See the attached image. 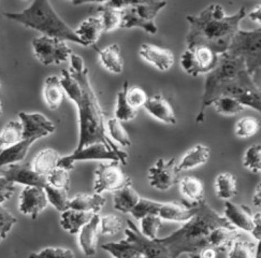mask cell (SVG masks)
<instances>
[{"label":"cell","instance_id":"obj_1","mask_svg":"<svg viewBox=\"0 0 261 258\" xmlns=\"http://www.w3.org/2000/svg\"><path fill=\"white\" fill-rule=\"evenodd\" d=\"M127 224L125 239L102 245V249L110 255L117 258H176L183 254L193 255L205 246H210L208 236L215 227L231 225L224 215L213 210L205 200L198 204L195 214L179 229L165 238L148 239L132 220H127Z\"/></svg>","mask_w":261,"mask_h":258},{"label":"cell","instance_id":"obj_2","mask_svg":"<svg viewBox=\"0 0 261 258\" xmlns=\"http://www.w3.org/2000/svg\"><path fill=\"white\" fill-rule=\"evenodd\" d=\"M60 81L66 95L74 102L77 109L80 133L76 148H82L95 142H101L118 155L120 164L126 165L128 154L120 150V146L108 135L105 114L90 83L88 69L81 56L72 53L70 56L69 70L62 71Z\"/></svg>","mask_w":261,"mask_h":258},{"label":"cell","instance_id":"obj_3","mask_svg":"<svg viewBox=\"0 0 261 258\" xmlns=\"http://www.w3.org/2000/svg\"><path fill=\"white\" fill-rule=\"evenodd\" d=\"M219 96L233 97L245 108H252L260 112L261 93L241 57L230 55L227 52L220 54L217 66L206 74L204 88L196 123L204 121L206 109L212 106Z\"/></svg>","mask_w":261,"mask_h":258},{"label":"cell","instance_id":"obj_4","mask_svg":"<svg viewBox=\"0 0 261 258\" xmlns=\"http://www.w3.org/2000/svg\"><path fill=\"white\" fill-rule=\"evenodd\" d=\"M246 16V9L241 8L233 15H227L224 8L212 4L197 15H187L188 33L186 46L203 45L218 54L227 52L240 23Z\"/></svg>","mask_w":261,"mask_h":258},{"label":"cell","instance_id":"obj_5","mask_svg":"<svg viewBox=\"0 0 261 258\" xmlns=\"http://www.w3.org/2000/svg\"><path fill=\"white\" fill-rule=\"evenodd\" d=\"M4 15L10 21L32 28L42 35L83 45L73 29L56 13L49 0H33L23 11L5 12Z\"/></svg>","mask_w":261,"mask_h":258},{"label":"cell","instance_id":"obj_6","mask_svg":"<svg viewBox=\"0 0 261 258\" xmlns=\"http://www.w3.org/2000/svg\"><path fill=\"white\" fill-rule=\"evenodd\" d=\"M261 28L254 31L239 29L233 36L227 53L241 57L244 61L248 72L253 76L261 65Z\"/></svg>","mask_w":261,"mask_h":258},{"label":"cell","instance_id":"obj_7","mask_svg":"<svg viewBox=\"0 0 261 258\" xmlns=\"http://www.w3.org/2000/svg\"><path fill=\"white\" fill-rule=\"evenodd\" d=\"M166 6V0H148L143 4L122 9L120 28H140L150 35H155L158 32L155 18Z\"/></svg>","mask_w":261,"mask_h":258},{"label":"cell","instance_id":"obj_8","mask_svg":"<svg viewBox=\"0 0 261 258\" xmlns=\"http://www.w3.org/2000/svg\"><path fill=\"white\" fill-rule=\"evenodd\" d=\"M220 54L203 45L186 47L180 56V67L192 76L207 74L217 66Z\"/></svg>","mask_w":261,"mask_h":258},{"label":"cell","instance_id":"obj_9","mask_svg":"<svg viewBox=\"0 0 261 258\" xmlns=\"http://www.w3.org/2000/svg\"><path fill=\"white\" fill-rule=\"evenodd\" d=\"M66 42L62 39L45 35L35 38L32 42L34 56L44 66L66 63L72 55L71 47Z\"/></svg>","mask_w":261,"mask_h":258},{"label":"cell","instance_id":"obj_10","mask_svg":"<svg viewBox=\"0 0 261 258\" xmlns=\"http://www.w3.org/2000/svg\"><path fill=\"white\" fill-rule=\"evenodd\" d=\"M130 180L132 178L125 173L120 162L109 161L106 164H99L95 170L94 192L97 194L114 193Z\"/></svg>","mask_w":261,"mask_h":258},{"label":"cell","instance_id":"obj_11","mask_svg":"<svg viewBox=\"0 0 261 258\" xmlns=\"http://www.w3.org/2000/svg\"><path fill=\"white\" fill-rule=\"evenodd\" d=\"M83 161H119L118 155L101 143L95 142L83 146L82 148H75V151L67 156H62L58 161V166L67 170H72L74 163Z\"/></svg>","mask_w":261,"mask_h":258},{"label":"cell","instance_id":"obj_12","mask_svg":"<svg viewBox=\"0 0 261 258\" xmlns=\"http://www.w3.org/2000/svg\"><path fill=\"white\" fill-rule=\"evenodd\" d=\"M179 173L175 157L168 161L159 158L152 167H149L147 180L149 185L155 190L166 192L178 183Z\"/></svg>","mask_w":261,"mask_h":258},{"label":"cell","instance_id":"obj_13","mask_svg":"<svg viewBox=\"0 0 261 258\" xmlns=\"http://www.w3.org/2000/svg\"><path fill=\"white\" fill-rule=\"evenodd\" d=\"M48 200L43 187L25 186L19 195L18 210L24 215H29L33 220L38 218L47 207Z\"/></svg>","mask_w":261,"mask_h":258},{"label":"cell","instance_id":"obj_14","mask_svg":"<svg viewBox=\"0 0 261 258\" xmlns=\"http://www.w3.org/2000/svg\"><path fill=\"white\" fill-rule=\"evenodd\" d=\"M19 121L23 124V138H35L37 140L55 132V125L41 113L21 112Z\"/></svg>","mask_w":261,"mask_h":258},{"label":"cell","instance_id":"obj_15","mask_svg":"<svg viewBox=\"0 0 261 258\" xmlns=\"http://www.w3.org/2000/svg\"><path fill=\"white\" fill-rule=\"evenodd\" d=\"M7 180L14 184H23L25 186H39L43 187L46 185V176L37 173L30 164H11L6 166L3 172Z\"/></svg>","mask_w":261,"mask_h":258},{"label":"cell","instance_id":"obj_16","mask_svg":"<svg viewBox=\"0 0 261 258\" xmlns=\"http://www.w3.org/2000/svg\"><path fill=\"white\" fill-rule=\"evenodd\" d=\"M139 56L159 71H168L174 65V54L168 48L152 43H142L139 48Z\"/></svg>","mask_w":261,"mask_h":258},{"label":"cell","instance_id":"obj_17","mask_svg":"<svg viewBox=\"0 0 261 258\" xmlns=\"http://www.w3.org/2000/svg\"><path fill=\"white\" fill-rule=\"evenodd\" d=\"M143 108L150 116L159 122L167 125H175L177 123L171 104L162 95L157 94L147 97Z\"/></svg>","mask_w":261,"mask_h":258},{"label":"cell","instance_id":"obj_18","mask_svg":"<svg viewBox=\"0 0 261 258\" xmlns=\"http://www.w3.org/2000/svg\"><path fill=\"white\" fill-rule=\"evenodd\" d=\"M224 216L237 229L250 233L253 228V212L245 204H238L231 200L225 201Z\"/></svg>","mask_w":261,"mask_h":258},{"label":"cell","instance_id":"obj_19","mask_svg":"<svg viewBox=\"0 0 261 258\" xmlns=\"http://www.w3.org/2000/svg\"><path fill=\"white\" fill-rule=\"evenodd\" d=\"M198 204L180 203L176 201L160 202L157 215L163 221L185 223L195 214Z\"/></svg>","mask_w":261,"mask_h":258},{"label":"cell","instance_id":"obj_20","mask_svg":"<svg viewBox=\"0 0 261 258\" xmlns=\"http://www.w3.org/2000/svg\"><path fill=\"white\" fill-rule=\"evenodd\" d=\"M99 225L100 215L99 213H94L79 231V245L86 256H94L96 254L98 235L100 234Z\"/></svg>","mask_w":261,"mask_h":258},{"label":"cell","instance_id":"obj_21","mask_svg":"<svg viewBox=\"0 0 261 258\" xmlns=\"http://www.w3.org/2000/svg\"><path fill=\"white\" fill-rule=\"evenodd\" d=\"M211 157V148L202 143L195 144L176 163L178 171H187L205 165Z\"/></svg>","mask_w":261,"mask_h":258},{"label":"cell","instance_id":"obj_22","mask_svg":"<svg viewBox=\"0 0 261 258\" xmlns=\"http://www.w3.org/2000/svg\"><path fill=\"white\" fill-rule=\"evenodd\" d=\"M37 139L35 138H23L16 144L3 148L0 151V167L22 163L26 158L33 143H35Z\"/></svg>","mask_w":261,"mask_h":258},{"label":"cell","instance_id":"obj_23","mask_svg":"<svg viewBox=\"0 0 261 258\" xmlns=\"http://www.w3.org/2000/svg\"><path fill=\"white\" fill-rule=\"evenodd\" d=\"M74 32L84 46L95 44L105 33L101 18L99 16H90L84 19Z\"/></svg>","mask_w":261,"mask_h":258},{"label":"cell","instance_id":"obj_24","mask_svg":"<svg viewBox=\"0 0 261 258\" xmlns=\"http://www.w3.org/2000/svg\"><path fill=\"white\" fill-rule=\"evenodd\" d=\"M99 62L109 72L120 74L124 70V58L122 49L117 43H111L102 49H99Z\"/></svg>","mask_w":261,"mask_h":258},{"label":"cell","instance_id":"obj_25","mask_svg":"<svg viewBox=\"0 0 261 258\" xmlns=\"http://www.w3.org/2000/svg\"><path fill=\"white\" fill-rule=\"evenodd\" d=\"M179 183V193L188 204H198L204 200V184L200 178L187 175Z\"/></svg>","mask_w":261,"mask_h":258},{"label":"cell","instance_id":"obj_26","mask_svg":"<svg viewBox=\"0 0 261 258\" xmlns=\"http://www.w3.org/2000/svg\"><path fill=\"white\" fill-rule=\"evenodd\" d=\"M66 93L60 78L49 75L46 78L43 86V98L49 110H57L62 106Z\"/></svg>","mask_w":261,"mask_h":258},{"label":"cell","instance_id":"obj_27","mask_svg":"<svg viewBox=\"0 0 261 258\" xmlns=\"http://www.w3.org/2000/svg\"><path fill=\"white\" fill-rule=\"evenodd\" d=\"M140 195L133 186L132 180L128 181L123 187L114 192L113 203L115 210L129 214L140 200Z\"/></svg>","mask_w":261,"mask_h":258},{"label":"cell","instance_id":"obj_28","mask_svg":"<svg viewBox=\"0 0 261 258\" xmlns=\"http://www.w3.org/2000/svg\"><path fill=\"white\" fill-rule=\"evenodd\" d=\"M62 157L58 151L52 147H46L44 150L40 151L35 157L33 162L30 163L33 169L41 175L47 176L55 168L58 166L59 158Z\"/></svg>","mask_w":261,"mask_h":258},{"label":"cell","instance_id":"obj_29","mask_svg":"<svg viewBox=\"0 0 261 258\" xmlns=\"http://www.w3.org/2000/svg\"><path fill=\"white\" fill-rule=\"evenodd\" d=\"M94 213L79 211L69 208L66 211L62 212L60 216V226L64 230L71 235H76L81 230V228L90 220Z\"/></svg>","mask_w":261,"mask_h":258},{"label":"cell","instance_id":"obj_30","mask_svg":"<svg viewBox=\"0 0 261 258\" xmlns=\"http://www.w3.org/2000/svg\"><path fill=\"white\" fill-rule=\"evenodd\" d=\"M106 204V198L101 194H77L70 199L69 208L79 211L99 213Z\"/></svg>","mask_w":261,"mask_h":258},{"label":"cell","instance_id":"obj_31","mask_svg":"<svg viewBox=\"0 0 261 258\" xmlns=\"http://www.w3.org/2000/svg\"><path fill=\"white\" fill-rule=\"evenodd\" d=\"M215 192L219 199L231 200L238 193L237 176L230 172H220L215 178Z\"/></svg>","mask_w":261,"mask_h":258},{"label":"cell","instance_id":"obj_32","mask_svg":"<svg viewBox=\"0 0 261 258\" xmlns=\"http://www.w3.org/2000/svg\"><path fill=\"white\" fill-rule=\"evenodd\" d=\"M129 86L128 81H125L123 88L117 93L116 97V106H115V112L114 117H116L120 122H127L132 121L138 115V110L134 109L127 101L126 98V92Z\"/></svg>","mask_w":261,"mask_h":258},{"label":"cell","instance_id":"obj_33","mask_svg":"<svg viewBox=\"0 0 261 258\" xmlns=\"http://www.w3.org/2000/svg\"><path fill=\"white\" fill-rule=\"evenodd\" d=\"M23 139V124L21 121H10L0 131V148L12 146Z\"/></svg>","mask_w":261,"mask_h":258},{"label":"cell","instance_id":"obj_34","mask_svg":"<svg viewBox=\"0 0 261 258\" xmlns=\"http://www.w3.org/2000/svg\"><path fill=\"white\" fill-rule=\"evenodd\" d=\"M241 238V237H240ZM236 239L230 246L227 257L231 258H254L259 257V242Z\"/></svg>","mask_w":261,"mask_h":258},{"label":"cell","instance_id":"obj_35","mask_svg":"<svg viewBox=\"0 0 261 258\" xmlns=\"http://www.w3.org/2000/svg\"><path fill=\"white\" fill-rule=\"evenodd\" d=\"M98 12L99 17L101 18L105 33L114 32L116 29L120 28V24H122V10L102 5L98 8Z\"/></svg>","mask_w":261,"mask_h":258},{"label":"cell","instance_id":"obj_36","mask_svg":"<svg viewBox=\"0 0 261 258\" xmlns=\"http://www.w3.org/2000/svg\"><path fill=\"white\" fill-rule=\"evenodd\" d=\"M215 110L222 115L233 116L242 112L245 107L238 99L230 96H219L213 101Z\"/></svg>","mask_w":261,"mask_h":258},{"label":"cell","instance_id":"obj_37","mask_svg":"<svg viewBox=\"0 0 261 258\" xmlns=\"http://www.w3.org/2000/svg\"><path fill=\"white\" fill-rule=\"evenodd\" d=\"M107 132L109 137L111 138L115 143L122 145L123 147H129L132 145V139L129 137V134L123 126L122 122L118 121L116 117H112L108 120Z\"/></svg>","mask_w":261,"mask_h":258},{"label":"cell","instance_id":"obj_38","mask_svg":"<svg viewBox=\"0 0 261 258\" xmlns=\"http://www.w3.org/2000/svg\"><path fill=\"white\" fill-rule=\"evenodd\" d=\"M44 191L48 202L51 203L57 211L64 212L67 209H69L70 198L68 196V190L53 187L46 183V185L44 186Z\"/></svg>","mask_w":261,"mask_h":258},{"label":"cell","instance_id":"obj_39","mask_svg":"<svg viewBox=\"0 0 261 258\" xmlns=\"http://www.w3.org/2000/svg\"><path fill=\"white\" fill-rule=\"evenodd\" d=\"M260 129V122L254 116H244L237 122L234 133L238 138L247 139L255 136Z\"/></svg>","mask_w":261,"mask_h":258},{"label":"cell","instance_id":"obj_40","mask_svg":"<svg viewBox=\"0 0 261 258\" xmlns=\"http://www.w3.org/2000/svg\"><path fill=\"white\" fill-rule=\"evenodd\" d=\"M243 166L245 169L253 173L261 171V144L255 143L250 145L244 153Z\"/></svg>","mask_w":261,"mask_h":258},{"label":"cell","instance_id":"obj_41","mask_svg":"<svg viewBox=\"0 0 261 258\" xmlns=\"http://www.w3.org/2000/svg\"><path fill=\"white\" fill-rule=\"evenodd\" d=\"M160 202L147 199V198H140V200L129 214H132L136 220H141L146 215H157Z\"/></svg>","mask_w":261,"mask_h":258},{"label":"cell","instance_id":"obj_42","mask_svg":"<svg viewBox=\"0 0 261 258\" xmlns=\"http://www.w3.org/2000/svg\"><path fill=\"white\" fill-rule=\"evenodd\" d=\"M123 227V218L114 214H106L100 216L99 229L103 236H112L117 234Z\"/></svg>","mask_w":261,"mask_h":258},{"label":"cell","instance_id":"obj_43","mask_svg":"<svg viewBox=\"0 0 261 258\" xmlns=\"http://www.w3.org/2000/svg\"><path fill=\"white\" fill-rule=\"evenodd\" d=\"M141 226H140V231L141 234L148 238V239H155L158 237V231L160 227L163 226V220L158 215H146L142 217Z\"/></svg>","mask_w":261,"mask_h":258},{"label":"cell","instance_id":"obj_44","mask_svg":"<svg viewBox=\"0 0 261 258\" xmlns=\"http://www.w3.org/2000/svg\"><path fill=\"white\" fill-rule=\"evenodd\" d=\"M46 182L48 185H51L53 187L69 190V184H70L69 170L62 167H56L55 169L46 176Z\"/></svg>","mask_w":261,"mask_h":258},{"label":"cell","instance_id":"obj_45","mask_svg":"<svg viewBox=\"0 0 261 258\" xmlns=\"http://www.w3.org/2000/svg\"><path fill=\"white\" fill-rule=\"evenodd\" d=\"M16 222L17 220L15 216L0 203V242H3L6 239Z\"/></svg>","mask_w":261,"mask_h":258},{"label":"cell","instance_id":"obj_46","mask_svg":"<svg viewBox=\"0 0 261 258\" xmlns=\"http://www.w3.org/2000/svg\"><path fill=\"white\" fill-rule=\"evenodd\" d=\"M126 98L128 104L139 111L140 108H143L147 99V95L144 89L140 86H128L126 92Z\"/></svg>","mask_w":261,"mask_h":258},{"label":"cell","instance_id":"obj_47","mask_svg":"<svg viewBox=\"0 0 261 258\" xmlns=\"http://www.w3.org/2000/svg\"><path fill=\"white\" fill-rule=\"evenodd\" d=\"M75 255L70 249H65V247L58 246H48L44 247L41 251L37 253L30 254L29 257H69L73 258Z\"/></svg>","mask_w":261,"mask_h":258},{"label":"cell","instance_id":"obj_48","mask_svg":"<svg viewBox=\"0 0 261 258\" xmlns=\"http://www.w3.org/2000/svg\"><path fill=\"white\" fill-rule=\"evenodd\" d=\"M14 190L15 184L13 182L7 180L4 175L0 176V203L11 199Z\"/></svg>","mask_w":261,"mask_h":258},{"label":"cell","instance_id":"obj_49","mask_svg":"<svg viewBox=\"0 0 261 258\" xmlns=\"http://www.w3.org/2000/svg\"><path fill=\"white\" fill-rule=\"evenodd\" d=\"M146 2H148V0H108V2L103 5H106L108 7H111V8L122 10L127 7L136 6V5L143 4Z\"/></svg>","mask_w":261,"mask_h":258},{"label":"cell","instance_id":"obj_50","mask_svg":"<svg viewBox=\"0 0 261 258\" xmlns=\"http://www.w3.org/2000/svg\"><path fill=\"white\" fill-rule=\"evenodd\" d=\"M250 235L253 236L256 241L261 239V213L257 212L253 214V228L250 230Z\"/></svg>","mask_w":261,"mask_h":258},{"label":"cell","instance_id":"obj_51","mask_svg":"<svg viewBox=\"0 0 261 258\" xmlns=\"http://www.w3.org/2000/svg\"><path fill=\"white\" fill-rule=\"evenodd\" d=\"M198 256L202 257V258H214V257H218L219 253L216 249H214V247H212V246H205L204 249H202L199 252Z\"/></svg>","mask_w":261,"mask_h":258},{"label":"cell","instance_id":"obj_52","mask_svg":"<svg viewBox=\"0 0 261 258\" xmlns=\"http://www.w3.org/2000/svg\"><path fill=\"white\" fill-rule=\"evenodd\" d=\"M253 204L257 208L261 205V183L259 182L258 185L256 186V190L253 196Z\"/></svg>","mask_w":261,"mask_h":258},{"label":"cell","instance_id":"obj_53","mask_svg":"<svg viewBox=\"0 0 261 258\" xmlns=\"http://www.w3.org/2000/svg\"><path fill=\"white\" fill-rule=\"evenodd\" d=\"M248 16H249V19L250 21H253V22H256V23H260V17H261V9H260V5L259 6H257L253 11H250L249 12V14H248Z\"/></svg>","mask_w":261,"mask_h":258},{"label":"cell","instance_id":"obj_54","mask_svg":"<svg viewBox=\"0 0 261 258\" xmlns=\"http://www.w3.org/2000/svg\"><path fill=\"white\" fill-rule=\"evenodd\" d=\"M74 6H82L85 4H106L108 0H70Z\"/></svg>","mask_w":261,"mask_h":258},{"label":"cell","instance_id":"obj_55","mask_svg":"<svg viewBox=\"0 0 261 258\" xmlns=\"http://www.w3.org/2000/svg\"><path fill=\"white\" fill-rule=\"evenodd\" d=\"M3 110H4V109H3V102L0 101V116L3 115Z\"/></svg>","mask_w":261,"mask_h":258},{"label":"cell","instance_id":"obj_56","mask_svg":"<svg viewBox=\"0 0 261 258\" xmlns=\"http://www.w3.org/2000/svg\"><path fill=\"white\" fill-rule=\"evenodd\" d=\"M0 86H2V82H0Z\"/></svg>","mask_w":261,"mask_h":258},{"label":"cell","instance_id":"obj_57","mask_svg":"<svg viewBox=\"0 0 261 258\" xmlns=\"http://www.w3.org/2000/svg\"><path fill=\"white\" fill-rule=\"evenodd\" d=\"M0 151H2V148H0Z\"/></svg>","mask_w":261,"mask_h":258}]
</instances>
